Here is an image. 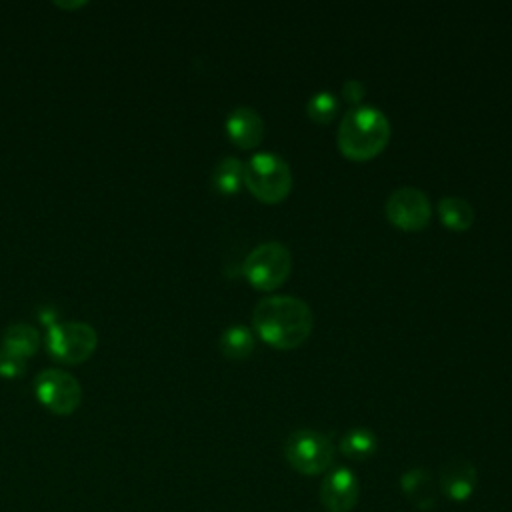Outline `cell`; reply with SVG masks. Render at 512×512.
Returning <instances> with one entry per match:
<instances>
[{
	"label": "cell",
	"mask_w": 512,
	"mask_h": 512,
	"mask_svg": "<svg viewBox=\"0 0 512 512\" xmlns=\"http://www.w3.org/2000/svg\"><path fill=\"white\" fill-rule=\"evenodd\" d=\"M252 326L270 346L292 350L310 336L314 314L302 298L274 294L256 302L252 310Z\"/></svg>",
	"instance_id": "cell-1"
},
{
	"label": "cell",
	"mask_w": 512,
	"mask_h": 512,
	"mask_svg": "<svg viewBox=\"0 0 512 512\" xmlns=\"http://www.w3.org/2000/svg\"><path fill=\"white\" fill-rule=\"evenodd\" d=\"M390 134V120L380 108L358 104L340 118L336 144L350 160H370L384 150Z\"/></svg>",
	"instance_id": "cell-2"
},
{
	"label": "cell",
	"mask_w": 512,
	"mask_h": 512,
	"mask_svg": "<svg viewBox=\"0 0 512 512\" xmlns=\"http://www.w3.org/2000/svg\"><path fill=\"white\" fill-rule=\"evenodd\" d=\"M244 186L262 202H280L292 188V170L276 152H256L244 164Z\"/></svg>",
	"instance_id": "cell-3"
},
{
	"label": "cell",
	"mask_w": 512,
	"mask_h": 512,
	"mask_svg": "<svg viewBox=\"0 0 512 512\" xmlns=\"http://www.w3.org/2000/svg\"><path fill=\"white\" fill-rule=\"evenodd\" d=\"M292 270V254L286 244L270 240L254 246L242 262V274L258 290H274L286 282Z\"/></svg>",
	"instance_id": "cell-4"
},
{
	"label": "cell",
	"mask_w": 512,
	"mask_h": 512,
	"mask_svg": "<svg viewBox=\"0 0 512 512\" xmlns=\"http://www.w3.org/2000/svg\"><path fill=\"white\" fill-rule=\"evenodd\" d=\"M44 344L48 354L64 364L84 362L98 346V332L88 322L64 320L46 330Z\"/></svg>",
	"instance_id": "cell-5"
},
{
	"label": "cell",
	"mask_w": 512,
	"mask_h": 512,
	"mask_svg": "<svg viewBox=\"0 0 512 512\" xmlns=\"http://www.w3.org/2000/svg\"><path fill=\"white\" fill-rule=\"evenodd\" d=\"M334 452L332 440L318 430H294L284 442V456L288 464L304 476L324 472L332 464Z\"/></svg>",
	"instance_id": "cell-6"
},
{
	"label": "cell",
	"mask_w": 512,
	"mask_h": 512,
	"mask_svg": "<svg viewBox=\"0 0 512 512\" xmlns=\"http://www.w3.org/2000/svg\"><path fill=\"white\" fill-rule=\"evenodd\" d=\"M32 390L38 402L58 416L72 414L82 402V386L78 378L60 368H44L34 376Z\"/></svg>",
	"instance_id": "cell-7"
},
{
	"label": "cell",
	"mask_w": 512,
	"mask_h": 512,
	"mask_svg": "<svg viewBox=\"0 0 512 512\" xmlns=\"http://www.w3.org/2000/svg\"><path fill=\"white\" fill-rule=\"evenodd\" d=\"M388 220L402 230H420L430 222L432 206L424 190L416 186H400L386 198Z\"/></svg>",
	"instance_id": "cell-8"
},
{
	"label": "cell",
	"mask_w": 512,
	"mask_h": 512,
	"mask_svg": "<svg viewBox=\"0 0 512 512\" xmlns=\"http://www.w3.org/2000/svg\"><path fill=\"white\" fill-rule=\"evenodd\" d=\"M358 496L360 484L350 468H334L320 484V502L326 512H350Z\"/></svg>",
	"instance_id": "cell-9"
},
{
	"label": "cell",
	"mask_w": 512,
	"mask_h": 512,
	"mask_svg": "<svg viewBox=\"0 0 512 512\" xmlns=\"http://www.w3.org/2000/svg\"><path fill=\"white\" fill-rule=\"evenodd\" d=\"M440 490L452 502H466L476 488V468L470 460L454 458L440 468Z\"/></svg>",
	"instance_id": "cell-10"
},
{
	"label": "cell",
	"mask_w": 512,
	"mask_h": 512,
	"mask_svg": "<svg viewBox=\"0 0 512 512\" xmlns=\"http://www.w3.org/2000/svg\"><path fill=\"white\" fill-rule=\"evenodd\" d=\"M226 132L240 148H254L264 138V120L252 106H236L226 116Z\"/></svg>",
	"instance_id": "cell-11"
},
{
	"label": "cell",
	"mask_w": 512,
	"mask_h": 512,
	"mask_svg": "<svg viewBox=\"0 0 512 512\" xmlns=\"http://www.w3.org/2000/svg\"><path fill=\"white\" fill-rule=\"evenodd\" d=\"M400 488L404 496L416 506L418 510H430L436 504V486L428 470L412 468L406 470L400 478Z\"/></svg>",
	"instance_id": "cell-12"
},
{
	"label": "cell",
	"mask_w": 512,
	"mask_h": 512,
	"mask_svg": "<svg viewBox=\"0 0 512 512\" xmlns=\"http://www.w3.org/2000/svg\"><path fill=\"white\" fill-rule=\"evenodd\" d=\"M0 346L30 358L40 346V332L28 322H12L0 336Z\"/></svg>",
	"instance_id": "cell-13"
},
{
	"label": "cell",
	"mask_w": 512,
	"mask_h": 512,
	"mask_svg": "<svg viewBox=\"0 0 512 512\" xmlns=\"http://www.w3.org/2000/svg\"><path fill=\"white\" fill-rule=\"evenodd\" d=\"M438 216L450 230H466L474 222V208L460 196H442L438 202Z\"/></svg>",
	"instance_id": "cell-14"
},
{
	"label": "cell",
	"mask_w": 512,
	"mask_h": 512,
	"mask_svg": "<svg viewBox=\"0 0 512 512\" xmlns=\"http://www.w3.org/2000/svg\"><path fill=\"white\" fill-rule=\"evenodd\" d=\"M218 346L226 358L242 360L248 358L254 350V334L244 324H232L220 334Z\"/></svg>",
	"instance_id": "cell-15"
},
{
	"label": "cell",
	"mask_w": 512,
	"mask_h": 512,
	"mask_svg": "<svg viewBox=\"0 0 512 512\" xmlns=\"http://www.w3.org/2000/svg\"><path fill=\"white\" fill-rule=\"evenodd\" d=\"M376 446H378L376 434L364 426H356L344 432L338 444L340 452L350 460H366L376 452Z\"/></svg>",
	"instance_id": "cell-16"
},
{
	"label": "cell",
	"mask_w": 512,
	"mask_h": 512,
	"mask_svg": "<svg viewBox=\"0 0 512 512\" xmlns=\"http://www.w3.org/2000/svg\"><path fill=\"white\" fill-rule=\"evenodd\" d=\"M244 184V164L236 156H224L212 170V186L222 194H234Z\"/></svg>",
	"instance_id": "cell-17"
},
{
	"label": "cell",
	"mask_w": 512,
	"mask_h": 512,
	"mask_svg": "<svg viewBox=\"0 0 512 512\" xmlns=\"http://www.w3.org/2000/svg\"><path fill=\"white\" fill-rule=\"evenodd\" d=\"M338 108H340V102L336 94L330 90H318L306 102L308 116L318 124H328L338 114Z\"/></svg>",
	"instance_id": "cell-18"
},
{
	"label": "cell",
	"mask_w": 512,
	"mask_h": 512,
	"mask_svg": "<svg viewBox=\"0 0 512 512\" xmlns=\"http://www.w3.org/2000/svg\"><path fill=\"white\" fill-rule=\"evenodd\" d=\"M26 360L22 354L0 346V376L18 378L26 372Z\"/></svg>",
	"instance_id": "cell-19"
},
{
	"label": "cell",
	"mask_w": 512,
	"mask_h": 512,
	"mask_svg": "<svg viewBox=\"0 0 512 512\" xmlns=\"http://www.w3.org/2000/svg\"><path fill=\"white\" fill-rule=\"evenodd\" d=\"M364 92H366L364 84H362L360 80H356V78H348V80L342 84V96H344V100L350 102V104H354V106L360 104V100L364 98Z\"/></svg>",
	"instance_id": "cell-20"
},
{
	"label": "cell",
	"mask_w": 512,
	"mask_h": 512,
	"mask_svg": "<svg viewBox=\"0 0 512 512\" xmlns=\"http://www.w3.org/2000/svg\"><path fill=\"white\" fill-rule=\"evenodd\" d=\"M38 320L50 328L52 324L58 322V310L52 304H42L38 308Z\"/></svg>",
	"instance_id": "cell-21"
},
{
	"label": "cell",
	"mask_w": 512,
	"mask_h": 512,
	"mask_svg": "<svg viewBox=\"0 0 512 512\" xmlns=\"http://www.w3.org/2000/svg\"><path fill=\"white\" fill-rule=\"evenodd\" d=\"M84 4H86L84 0H74V2H60V0H56V6H60V8H80Z\"/></svg>",
	"instance_id": "cell-22"
}]
</instances>
